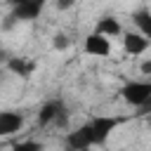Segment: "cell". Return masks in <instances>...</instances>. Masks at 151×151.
Instances as JSON below:
<instances>
[{
  "mask_svg": "<svg viewBox=\"0 0 151 151\" xmlns=\"http://www.w3.org/2000/svg\"><path fill=\"white\" fill-rule=\"evenodd\" d=\"M120 123H123L120 116H94L66 134V149L68 151H87L92 146H101V144H106V139L113 134V130Z\"/></svg>",
  "mask_w": 151,
  "mask_h": 151,
  "instance_id": "obj_1",
  "label": "cell"
},
{
  "mask_svg": "<svg viewBox=\"0 0 151 151\" xmlns=\"http://www.w3.org/2000/svg\"><path fill=\"white\" fill-rule=\"evenodd\" d=\"M149 97H151V78L127 80V83L120 87V99H123L127 106H132V109L142 106Z\"/></svg>",
  "mask_w": 151,
  "mask_h": 151,
  "instance_id": "obj_2",
  "label": "cell"
},
{
  "mask_svg": "<svg viewBox=\"0 0 151 151\" xmlns=\"http://www.w3.org/2000/svg\"><path fill=\"white\" fill-rule=\"evenodd\" d=\"M47 0H12V12H9V24H17V21H35L42 9H45Z\"/></svg>",
  "mask_w": 151,
  "mask_h": 151,
  "instance_id": "obj_3",
  "label": "cell"
},
{
  "mask_svg": "<svg viewBox=\"0 0 151 151\" xmlns=\"http://www.w3.org/2000/svg\"><path fill=\"white\" fill-rule=\"evenodd\" d=\"M83 50H85V54H90V57H109V54H111V38L92 31V33L85 35Z\"/></svg>",
  "mask_w": 151,
  "mask_h": 151,
  "instance_id": "obj_4",
  "label": "cell"
},
{
  "mask_svg": "<svg viewBox=\"0 0 151 151\" xmlns=\"http://www.w3.org/2000/svg\"><path fill=\"white\" fill-rule=\"evenodd\" d=\"M64 109H66V104H64L61 97H52V99L42 101V106L38 109V125L40 127H50Z\"/></svg>",
  "mask_w": 151,
  "mask_h": 151,
  "instance_id": "obj_5",
  "label": "cell"
},
{
  "mask_svg": "<svg viewBox=\"0 0 151 151\" xmlns=\"http://www.w3.org/2000/svg\"><path fill=\"white\" fill-rule=\"evenodd\" d=\"M26 118L19 111H0V137H12L24 127Z\"/></svg>",
  "mask_w": 151,
  "mask_h": 151,
  "instance_id": "obj_6",
  "label": "cell"
},
{
  "mask_svg": "<svg viewBox=\"0 0 151 151\" xmlns=\"http://www.w3.org/2000/svg\"><path fill=\"white\" fill-rule=\"evenodd\" d=\"M149 45H151V40L149 38H144L142 33H132V31H123V50H125V54H130V57H139V54H144L146 50H149Z\"/></svg>",
  "mask_w": 151,
  "mask_h": 151,
  "instance_id": "obj_7",
  "label": "cell"
},
{
  "mask_svg": "<svg viewBox=\"0 0 151 151\" xmlns=\"http://www.w3.org/2000/svg\"><path fill=\"white\" fill-rule=\"evenodd\" d=\"M5 66H7L9 73H14V76H19L24 80H28L33 76V71H35V61L28 59V57H9L5 61Z\"/></svg>",
  "mask_w": 151,
  "mask_h": 151,
  "instance_id": "obj_8",
  "label": "cell"
},
{
  "mask_svg": "<svg viewBox=\"0 0 151 151\" xmlns=\"http://www.w3.org/2000/svg\"><path fill=\"white\" fill-rule=\"evenodd\" d=\"M94 31L101 33V35H106V38H120L123 35V24L116 17H111V14H104V17H99Z\"/></svg>",
  "mask_w": 151,
  "mask_h": 151,
  "instance_id": "obj_9",
  "label": "cell"
},
{
  "mask_svg": "<svg viewBox=\"0 0 151 151\" xmlns=\"http://www.w3.org/2000/svg\"><path fill=\"white\" fill-rule=\"evenodd\" d=\"M132 21H134V26L139 28V33L151 40V12H149V9H137V12L132 14Z\"/></svg>",
  "mask_w": 151,
  "mask_h": 151,
  "instance_id": "obj_10",
  "label": "cell"
},
{
  "mask_svg": "<svg viewBox=\"0 0 151 151\" xmlns=\"http://www.w3.org/2000/svg\"><path fill=\"white\" fill-rule=\"evenodd\" d=\"M12 151H45V144L38 142V139H24V142L14 144Z\"/></svg>",
  "mask_w": 151,
  "mask_h": 151,
  "instance_id": "obj_11",
  "label": "cell"
},
{
  "mask_svg": "<svg viewBox=\"0 0 151 151\" xmlns=\"http://www.w3.org/2000/svg\"><path fill=\"white\" fill-rule=\"evenodd\" d=\"M68 45H71V40H68V35H66V33H54V35H52V47H54L57 52L68 50Z\"/></svg>",
  "mask_w": 151,
  "mask_h": 151,
  "instance_id": "obj_12",
  "label": "cell"
},
{
  "mask_svg": "<svg viewBox=\"0 0 151 151\" xmlns=\"http://www.w3.org/2000/svg\"><path fill=\"white\" fill-rule=\"evenodd\" d=\"M54 5H57V9H71L73 5H76V0H54Z\"/></svg>",
  "mask_w": 151,
  "mask_h": 151,
  "instance_id": "obj_13",
  "label": "cell"
},
{
  "mask_svg": "<svg viewBox=\"0 0 151 151\" xmlns=\"http://www.w3.org/2000/svg\"><path fill=\"white\" fill-rule=\"evenodd\" d=\"M137 111H139V116H149V113H151V97H149L142 106H137Z\"/></svg>",
  "mask_w": 151,
  "mask_h": 151,
  "instance_id": "obj_14",
  "label": "cell"
},
{
  "mask_svg": "<svg viewBox=\"0 0 151 151\" xmlns=\"http://www.w3.org/2000/svg\"><path fill=\"white\" fill-rule=\"evenodd\" d=\"M139 71H142V76H146V78H151V59H146V61H142V66H139Z\"/></svg>",
  "mask_w": 151,
  "mask_h": 151,
  "instance_id": "obj_15",
  "label": "cell"
},
{
  "mask_svg": "<svg viewBox=\"0 0 151 151\" xmlns=\"http://www.w3.org/2000/svg\"><path fill=\"white\" fill-rule=\"evenodd\" d=\"M9 59V54H7V50L5 47H0V66H5V61Z\"/></svg>",
  "mask_w": 151,
  "mask_h": 151,
  "instance_id": "obj_16",
  "label": "cell"
},
{
  "mask_svg": "<svg viewBox=\"0 0 151 151\" xmlns=\"http://www.w3.org/2000/svg\"><path fill=\"white\" fill-rule=\"evenodd\" d=\"M146 125H149V127H151V113H149V116H146Z\"/></svg>",
  "mask_w": 151,
  "mask_h": 151,
  "instance_id": "obj_17",
  "label": "cell"
}]
</instances>
